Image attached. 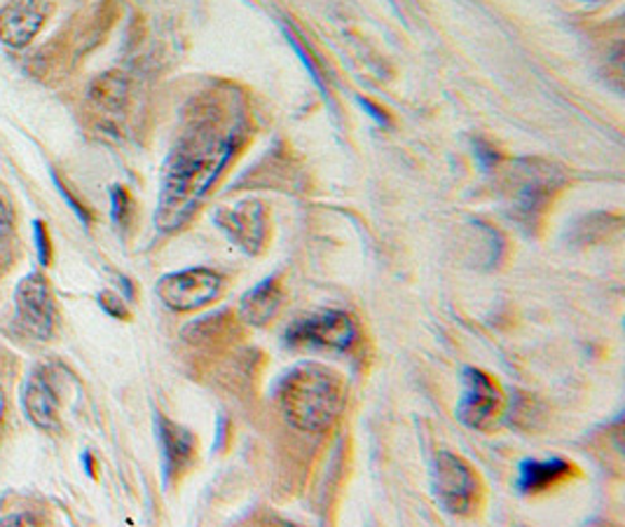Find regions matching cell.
Returning a JSON list of instances; mask_svg holds the SVG:
<instances>
[{
	"label": "cell",
	"instance_id": "1",
	"mask_svg": "<svg viewBox=\"0 0 625 527\" xmlns=\"http://www.w3.org/2000/svg\"><path fill=\"white\" fill-rule=\"evenodd\" d=\"M246 134V111L234 91L213 89L197 99L164 164L155 225L174 232L191 221Z\"/></svg>",
	"mask_w": 625,
	"mask_h": 527
},
{
	"label": "cell",
	"instance_id": "2",
	"mask_svg": "<svg viewBox=\"0 0 625 527\" xmlns=\"http://www.w3.org/2000/svg\"><path fill=\"white\" fill-rule=\"evenodd\" d=\"M277 399L291 427L319 433L338 420L345 406V382L333 368L301 364L279 382Z\"/></svg>",
	"mask_w": 625,
	"mask_h": 527
},
{
	"label": "cell",
	"instance_id": "3",
	"mask_svg": "<svg viewBox=\"0 0 625 527\" xmlns=\"http://www.w3.org/2000/svg\"><path fill=\"white\" fill-rule=\"evenodd\" d=\"M433 500L450 516H468L480 504L482 480L462 455L439 453L431 467Z\"/></svg>",
	"mask_w": 625,
	"mask_h": 527
},
{
	"label": "cell",
	"instance_id": "4",
	"mask_svg": "<svg viewBox=\"0 0 625 527\" xmlns=\"http://www.w3.org/2000/svg\"><path fill=\"white\" fill-rule=\"evenodd\" d=\"M225 289L223 274L207 268H191L162 277L155 291L174 312H195L221 298Z\"/></svg>",
	"mask_w": 625,
	"mask_h": 527
},
{
	"label": "cell",
	"instance_id": "5",
	"mask_svg": "<svg viewBox=\"0 0 625 527\" xmlns=\"http://www.w3.org/2000/svg\"><path fill=\"white\" fill-rule=\"evenodd\" d=\"M462 382L464 387L457 403L459 422L468 429L490 431L506 406L502 387L480 368H466Z\"/></svg>",
	"mask_w": 625,
	"mask_h": 527
},
{
	"label": "cell",
	"instance_id": "6",
	"mask_svg": "<svg viewBox=\"0 0 625 527\" xmlns=\"http://www.w3.org/2000/svg\"><path fill=\"white\" fill-rule=\"evenodd\" d=\"M286 338L293 345L350 350L356 340V327L350 315L340 309H326V312L295 321Z\"/></svg>",
	"mask_w": 625,
	"mask_h": 527
},
{
	"label": "cell",
	"instance_id": "7",
	"mask_svg": "<svg viewBox=\"0 0 625 527\" xmlns=\"http://www.w3.org/2000/svg\"><path fill=\"white\" fill-rule=\"evenodd\" d=\"M14 298H17V312L24 327L40 340L50 338L54 331V303L45 277L38 272L26 274Z\"/></svg>",
	"mask_w": 625,
	"mask_h": 527
},
{
	"label": "cell",
	"instance_id": "8",
	"mask_svg": "<svg viewBox=\"0 0 625 527\" xmlns=\"http://www.w3.org/2000/svg\"><path fill=\"white\" fill-rule=\"evenodd\" d=\"M218 225L228 237L248 254H258L268 237V221L260 205H242L237 209H223L218 213Z\"/></svg>",
	"mask_w": 625,
	"mask_h": 527
},
{
	"label": "cell",
	"instance_id": "9",
	"mask_svg": "<svg viewBox=\"0 0 625 527\" xmlns=\"http://www.w3.org/2000/svg\"><path fill=\"white\" fill-rule=\"evenodd\" d=\"M45 22V8L40 0H10L0 10V40L10 48H24Z\"/></svg>",
	"mask_w": 625,
	"mask_h": 527
},
{
	"label": "cell",
	"instance_id": "10",
	"mask_svg": "<svg viewBox=\"0 0 625 527\" xmlns=\"http://www.w3.org/2000/svg\"><path fill=\"white\" fill-rule=\"evenodd\" d=\"M158 425L164 455V471L169 478H179L181 474L191 469L197 451V441L191 431L183 429L176 422L164 420V417H158Z\"/></svg>",
	"mask_w": 625,
	"mask_h": 527
},
{
	"label": "cell",
	"instance_id": "11",
	"mask_svg": "<svg viewBox=\"0 0 625 527\" xmlns=\"http://www.w3.org/2000/svg\"><path fill=\"white\" fill-rule=\"evenodd\" d=\"M574 464L551 457V459H525L518 469V490L525 494H539L551 490L574 474Z\"/></svg>",
	"mask_w": 625,
	"mask_h": 527
},
{
	"label": "cell",
	"instance_id": "12",
	"mask_svg": "<svg viewBox=\"0 0 625 527\" xmlns=\"http://www.w3.org/2000/svg\"><path fill=\"white\" fill-rule=\"evenodd\" d=\"M24 410L28 420L45 431L59 429V401L42 373H34L24 387Z\"/></svg>",
	"mask_w": 625,
	"mask_h": 527
},
{
	"label": "cell",
	"instance_id": "13",
	"mask_svg": "<svg viewBox=\"0 0 625 527\" xmlns=\"http://www.w3.org/2000/svg\"><path fill=\"white\" fill-rule=\"evenodd\" d=\"M281 303H284V289L277 279H265L242 298L240 319L252 327H265L277 317Z\"/></svg>",
	"mask_w": 625,
	"mask_h": 527
},
{
	"label": "cell",
	"instance_id": "14",
	"mask_svg": "<svg viewBox=\"0 0 625 527\" xmlns=\"http://www.w3.org/2000/svg\"><path fill=\"white\" fill-rule=\"evenodd\" d=\"M553 191V176L543 169H527V179L520 185L518 193V211L525 216L527 223H532L537 216L546 209Z\"/></svg>",
	"mask_w": 625,
	"mask_h": 527
},
{
	"label": "cell",
	"instance_id": "15",
	"mask_svg": "<svg viewBox=\"0 0 625 527\" xmlns=\"http://www.w3.org/2000/svg\"><path fill=\"white\" fill-rule=\"evenodd\" d=\"M124 97H127V87L115 75H103L91 85V99L108 108V111H118L124 103Z\"/></svg>",
	"mask_w": 625,
	"mask_h": 527
},
{
	"label": "cell",
	"instance_id": "16",
	"mask_svg": "<svg viewBox=\"0 0 625 527\" xmlns=\"http://www.w3.org/2000/svg\"><path fill=\"white\" fill-rule=\"evenodd\" d=\"M111 199H113V221L118 225H127V219L132 213V199L127 191H124L122 185H115V188L111 191Z\"/></svg>",
	"mask_w": 625,
	"mask_h": 527
},
{
	"label": "cell",
	"instance_id": "17",
	"mask_svg": "<svg viewBox=\"0 0 625 527\" xmlns=\"http://www.w3.org/2000/svg\"><path fill=\"white\" fill-rule=\"evenodd\" d=\"M99 305L106 309L108 315L115 319H130V309L124 305V301L113 291H101L99 293Z\"/></svg>",
	"mask_w": 625,
	"mask_h": 527
},
{
	"label": "cell",
	"instance_id": "18",
	"mask_svg": "<svg viewBox=\"0 0 625 527\" xmlns=\"http://www.w3.org/2000/svg\"><path fill=\"white\" fill-rule=\"evenodd\" d=\"M14 230V219H12V209L0 199V249L10 242Z\"/></svg>",
	"mask_w": 625,
	"mask_h": 527
},
{
	"label": "cell",
	"instance_id": "19",
	"mask_svg": "<svg viewBox=\"0 0 625 527\" xmlns=\"http://www.w3.org/2000/svg\"><path fill=\"white\" fill-rule=\"evenodd\" d=\"M289 40L293 42V48H295V52H298V54L303 57V61H305V66L309 69L311 77H315V83H317V85L321 87V91H326V85H323V81H321V71L317 69V64H315V61H311V57H309V54L305 52V48H303V45H301L298 40H295V36H293V34H289Z\"/></svg>",
	"mask_w": 625,
	"mask_h": 527
},
{
	"label": "cell",
	"instance_id": "20",
	"mask_svg": "<svg viewBox=\"0 0 625 527\" xmlns=\"http://www.w3.org/2000/svg\"><path fill=\"white\" fill-rule=\"evenodd\" d=\"M36 240H38V254H40V262L47 266V260H50V240H47V230L45 223L36 221Z\"/></svg>",
	"mask_w": 625,
	"mask_h": 527
},
{
	"label": "cell",
	"instance_id": "21",
	"mask_svg": "<svg viewBox=\"0 0 625 527\" xmlns=\"http://www.w3.org/2000/svg\"><path fill=\"white\" fill-rule=\"evenodd\" d=\"M476 158L480 160L482 167H492L497 162V152L492 150V146H486V144H478L476 146Z\"/></svg>",
	"mask_w": 625,
	"mask_h": 527
},
{
	"label": "cell",
	"instance_id": "22",
	"mask_svg": "<svg viewBox=\"0 0 625 527\" xmlns=\"http://www.w3.org/2000/svg\"><path fill=\"white\" fill-rule=\"evenodd\" d=\"M358 103H361L364 108H368V111H370V115H372L375 120H378V122H382V125H387V122H389V120H387L384 111H380V108H378V106H375L372 101H368V99H361V101H358Z\"/></svg>",
	"mask_w": 625,
	"mask_h": 527
},
{
	"label": "cell",
	"instance_id": "23",
	"mask_svg": "<svg viewBox=\"0 0 625 527\" xmlns=\"http://www.w3.org/2000/svg\"><path fill=\"white\" fill-rule=\"evenodd\" d=\"M3 523H5V525H10V523H36V518H34V516H10V518H5Z\"/></svg>",
	"mask_w": 625,
	"mask_h": 527
},
{
	"label": "cell",
	"instance_id": "24",
	"mask_svg": "<svg viewBox=\"0 0 625 527\" xmlns=\"http://www.w3.org/2000/svg\"><path fill=\"white\" fill-rule=\"evenodd\" d=\"M3 413H5V394L0 390V420H3Z\"/></svg>",
	"mask_w": 625,
	"mask_h": 527
}]
</instances>
